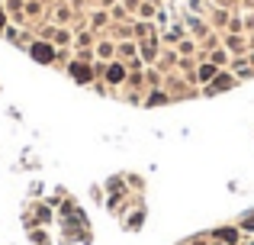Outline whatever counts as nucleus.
I'll list each match as a JSON object with an SVG mask.
<instances>
[{
    "label": "nucleus",
    "mask_w": 254,
    "mask_h": 245,
    "mask_svg": "<svg viewBox=\"0 0 254 245\" xmlns=\"http://www.w3.org/2000/svg\"><path fill=\"white\" fill-rule=\"evenodd\" d=\"M232 84H235V78L232 75H219L216 81H212V87H209V94H219V90H229Z\"/></svg>",
    "instance_id": "1"
},
{
    "label": "nucleus",
    "mask_w": 254,
    "mask_h": 245,
    "mask_svg": "<svg viewBox=\"0 0 254 245\" xmlns=\"http://www.w3.org/2000/svg\"><path fill=\"white\" fill-rule=\"evenodd\" d=\"M216 236H219V239H225L229 245L238 242V229H216Z\"/></svg>",
    "instance_id": "2"
},
{
    "label": "nucleus",
    "mask_w": 254,
    "mask_h": 245,
    "mask_svg": "<svg viewBox=\"0 0 254 245\" xmlns=\"http://www.w3.org/2000/svg\"><path fill=\"white\" fill-rule=\"evenodd\" d=\"M212 75H216V65H203V68L196 71V78H199V81H212Z\"/></svg>",
    "instance_id": "3"
},
{
    "label": "nucleus",
    "mask_w": 254,
    "mask_h": 245,
    "mask_svg": "<svg viewBox=\"0 0 254 245\" xmlns=\"http://www.w3.org/2000/svg\"><path fill=\"white\" fill-rule=\"evenodd\" d=\"M123 78H126V68H119V65H113V68H110V81H113V84H119Z\"/></svg>",
    "instance_id": "4"
},
{
    "label": "nucleus",
    "mask_w": 254,
    "mask_h": 245,
    "mask_svg": "<svg viewBox=\"0 0 254 245\" xmlns=\"http://www.w3.org/2000/svg\"><path fill=\"white\" fill-rule=\"evenodd\" d=\"M180 36H184V29H180V26H171V29L164 32V39H168V42H177Z\"/></svg>",
    "instance_id": "5"
},
{
    "label": "nucleus",
    "mask_w": 254,
    "mask_h": 245,
    "mask_svg": "<svg viewBox=\"0 0 254 245\" xmlns=\"http://www.w3.org/2000/svg\"><path fill=\"white\" fill-rule=\"evenodd\" d=\"M32 52H36V58H42V62H49V58H52V49H49V45H36Z\"/></svg>",
    "instance_id": "6"
},
{
    "label": "nucleus",
    "mask_w": 254,
    "mask_h": 245,
    "mask_svg": "<svg viewBox=\"0 0 254 245\" xmlns=\"http://www.w3.org/2000/svg\"><path fill=\"white\" fill-rule=\"evenodd\" d=\"M229 62V55H225V52H216V55H212V65H225Z\"/></svg>",
    "instance_id": "7"
},
{
    "label": "nucleus",
    "mask_w": 254,
    "mask_h": 245,
    "mask_svg": "<svg viewBox=\"0 0 254 245\" xmlns=\"http://www.w3.org/2000/svg\"><path fill=\"white\" fill-rule=\"evenodd\" d=\"M242 229H254V216H251V213H248V216L242 220Z\"/></svg>",
    "instance_id": "8"
},
{
    "label": "nucleus",
    "mask_w": 254,
    "mask_h": 245,
    "mask_svg": "<svg viewBox=\"0 0 254 245\" xmlns=\"http://www.w3.org/2000/svg\"><path fill=\"white\" fill-rule=\"evenodd\" d=\"M164 100H168L164 94H151V97H148V103H164Z\"/></svg>",
    "instance_id": "9"
},
{
    "label": "nucleus",
    "mask_w": 254,
    "mask_h": 245,
    "mask_svg": "<svg viewBox=\"0 0 254 245\" xmlns=\"http://www.w3.org/2000/svg\"><path fill=\"white\" fill-rule=\"evenodd\" d=\"M251 245H254V242H251Z\"/></svg>",
    "instance_id": "10"
},
{
    "label": "nucleus",
    "mask_w": 254,
    "mask_h": 245,
    "mask_svg": "<svg viewBox=\"0 0 254 245\" xmlns=\"http://www.w3.org/2000/svg\"><path fill=\"white\" fill-rule=\"evenodd\" d=\"M196 245H199V242H196Z\"/></svg>",
    "instance_id": "11"
}]
</instances>
